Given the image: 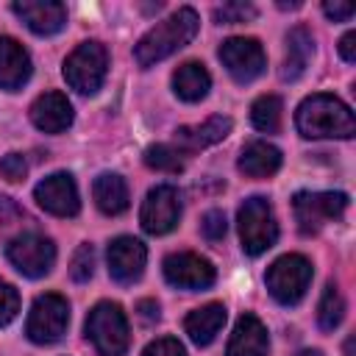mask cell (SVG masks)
I'll list each match as a JSON object with an SVG mask.
<instances>
[{
  "label": "cell",
  "mask_w": 356,
  "mask_h": 356,
  "mask_svg": "<svg viewBox=\"0 0 356 356\" xmlns=\"http://www.w3.org/2000/svg\"><path fill=\"white\" fill-rule=\"evenodd\" d=\"M200 231H203V236L211 239V242L222 239V236H225V214H222L220 209L206 211L203 220H200Z\"/></svg>",
  "instance_id": "cell-32"
},
{
  "label": "cell",
  "mask_w": 356,
  "mask_h": 356,
  "mask_svg": "<svg viewBox=\"0 0 356 356\" xmlns=\"http://www.w3.org/2000/svg\"><path fill=\"white\" fill-rule=\"evenodd\" d=\"M28 78H31V56H28V50L11 36H0V86L14 92Z\"/></svg>",
  "instance_id": "cell-19"
},
{
  "label": "cell",
  "mask_w": 356,
  "mask_h": 356,
  "mask_svg": "<svg viewBox=\"0 0 356 356\" xmlns=\"http://www.w3.org/2000/svg\"><path fill=\"white\" fill-rule=\"evenodd\" d=\"M31 120L44 134H61L72 125V103L61 92H44L33 100Z\"/></svg>",
  "instance_id": "cell-16"
},
{
  "label": "cell",
  "mask_w": 356,
  "mask_h": 356,
  "mask_svg": "<svg viewBox=\"0 0 356 356\" xmlns=\"http://www.w3.org/2000/svg\"><path fill=\"white\" fill-rule=\"evenodd\" d=\"M147 261V250L134 236H117L108 245V275L117 284H134L142 278Z\"/></svg>",
  "instance_id": "cell-14"
},
{
  "label": "cell",
  "mask_w": 356,
  "mask_h": 356,
  "mask_svg": "<svg viewBox=\"0 0 356 356\" xmlns=\"http://www.w3.org/2000/svg\"><path fill=\"white\" fill-rule=\"evenodd\" d=\"M67 323H70V303L61 295L47 292L33 300L28 323H25V334L36 345H53L64 337Z\"/></svg>",
  "instance_id": "cell-7"
},
{
  "label": "cell",
  "mask_w": 356,
  "mask_h": 356,
  "mask_svg": "<svg viewBox=\"0 0 356 356\" xmlns=\"http://www.w3.org/2000/svg\"><path fill=\"white\" fill-rule=\"evenodd\" d=\"M295 125L309 139H348L356 131L353 111L334 95H312L298 106Z\"/></svg>",
  "instance_id": "cell-2"
},
{
  "label": "cell",
  "mask_w": 356,
  "mask_h": 356,
  "mask_svg": "<svg viewBox=\"0 0 356 356\" xmlns=\"http://www.w3.org/2000/svg\"><path fill=\"white\" fill-rule=\"evenodd\" d=\"M8 261L28 278H42L53 270L56 261V245L42 234H19L6 245Z\"/></svg>",
  "instance_id": "cell-9"
},
{
  "label": "cell",
  "mask_w": 356,
  "mask_h": 356,
  "mask_svg": "<svg viewBox=\"0 0 356 356\" xmlns=\"http://www.w3.org/2000/svg\"><path fill=\"white\" fill-rule=\"evenodd\" d=\"M222 323H225V306L222 303H206L184 320V328L195 345H209L220 334Z\"/></svg>",
  "instance_id": "cell-22"
},
{
  "label": "cell",
  "mask_w": 356,
  "mask_h": 356,
  "mask_svg": "<svg viewBox=\"0 0 356 356\" xmlns=\"http://www.w3.org/2000/svg\"><path fill=\"white\" fill-rule=\"evenodd\" d=\"M267 348H270V339L261 320L256 314H242L234 325L225 356H267Z\"/></svg>",
  "instance_id": "cell-18"
},
{
  "label": "cell",
  "mask_w": 356,
  "mask_h": 356,
  "mask_svg": "<svg viewBox=\"0 0 356 356\" xmlns=\"http://www.w3.org/2000/svg\"><path fill=\"white\" fill-rule=\"evenodd\" d=\"M25 172H28V161H25L22 153H8V156L0 159V175H3L6 181L17 184V181L25 178Z\"/></svg>",
  "instance_id": "cell-31"
},
{
  "label": "cell",
  "mask_w": 356,
  "mask_h": 356,
  "mask_svg": "<svg viewBox=\"0 0 356 356\" xmlns=\"http://www.w3.org/2000/svg\"><path fill=\"white\" fill-rule=\"evenodd\" d=\"M92 273H95V248H92L89 242H83V245H78V250L72 253L70 278L78 281V284H83V281L92 278Z\"/></svg>",
  "instance_id": "cell-28"
},
{
  "label": "cell",
  "mask_w": 356,
  "mask_h": 356,
  "mask_svg": "<svg viewBox=\"0 0 356 356\" xmlns=\"http://www.w3.org/2000/svg\"><path fill=\"white\" fill-rule=\"evenodd\" d=\"M145 164L159 172H181L184 170V153L172 145H150L145 150Z\"/></svg>",
  "instance_id": "cell-27"
},
{
  "label": "cell",
  "mask_w": 356,
  "mask_h": 356,
  "mask_svg": "<svg viewBox=\"0 0 356 356\" xmlns=\"http://www.w3.org/2000/svg\"><path fill=\"white\" fill-rule=\"evenodd\" d=\"M19 312V295L11 284L0 278V325H8Z\"/></svg>",
  "instance_id": "cell-30"
},
{
  "label": "cell",
  "mask_w": 356,
  "mask_h": 356,
  "mask_svg": "<svg viewBox=\"0 0 356 356\" xmlns=\"http://www.w3.org/2000/svg\"><path fill=\"white\" fill-rule=\"evenodd\" d=\"M281 111L284 108L275 95H261L250 106V122L264 134H275L281 128Z\"/></svg>",
  "instance_id": "cell-25"
},
{
  "label": "cell",
  "mask_w": 356,
  "mask_h": 356,
  "mask_svg": "<svg viewBox=\"0 0 356 356\" xmlns=\"http://www.w3.org/2000/svg\"><path fill=\"white\" fill-rule=\"evenodd\" d=\"M295 356H323L320 350H300V353H295Z\"/></svg>",
  "instance_id": "cell-37"
},
{
  "label": "cell",
  "mask_w": 356,
  "mask_h": 356,
  "mask_svg": "<svg viewBox=\"0 0 356 356\" xmlns=\"http://www.w3.org/2000/svg\"><path fill=\"white\" fill-rule=\"evenodd\" d=\"M342 314H345V300H342L337 284H328L320 298V306H317V323L323 331H334L342 323Z\"/></svg>",
  "instance_id": "cell-26"
},
{
  "label": "cell",
  "mask_w": 356,
  "mask_h": 356,
  "mask_svg": "<svg viewBox=\"0 0 356 356\" xmlns=\"http://www.w3.org/2000/svg\"><path fill=\"white\" fill-rule=\"evenodd\" d=\"M136 312H139V317L147 320V323L159 320V303H156V300H139V303H136Z\"/></svg>",
  "instance_id": "cell-36"
},
{
  "label": "cell",
  "mask_w": 356,
  "mask_h": 356,
  "mask_svg": "<svg viewBox=\"0 0 356 356\" xmlns=\"http://www.w3.org/2000/svg\"><path fill=\"white\" fill-rule=\"evenodd\" d=\"M339 56H342L348 64L356 61V33H353V31H348V33L339 39Z\"/></svg>",
  "instance_id": "cell-35"
},
{
  "label": "cell",
  "mask_w": 356,
  "mask_h": 356,
  "mask_svg": "<svg viewBox=\"0 0 356 356\" xmlns=\"http://www.w3.org/2000/svg\"><path fill=\"white\" fill-rule=\"evenodd\" d=\"M209 86H211V78H209L206 67L197 64V61H186V64H181V67L172 72V89H175V95H178L181 100H186V103L203 100V97L209 95Z\"/></svg>",
  "instance_id": "cell-24"
},
{
  "label": "cell",
  "mask_w": 356,
  "mask_h": 356,
  "mask_svg": "<svg viewBox=\"0 0 356 356\" xmlns=\"http://www.w3.org/2000/svg\"><path fill=\"white\" fill-rule=\"evenodd\" d=\"M108 56L100 42H81L64 61L67 83L81 95H95L106 78Z\"/></svg>",
  "instance_id": "cell-6"
},
{
  "label": "cell",
  "mask_w": 356,
  "mask_h": 356,
  "mask_svg": "<svg viewBox=\"0 0 356 356\" xmlns=\"http://www.w3.org/2000/svg\"><path fill=\"white\" fill-rule=\"evenodd\" d=\"M178 217H181V195H178L175 186L161 184V186L147 192V197L142 203V211H139L142 228L147 234H156V236L170 234L178 225Z\"/></svg>",
  "instance_id": "cell-11"
},
{
  "label": "cell",
  "mask_w": 356,
  "mask_h": 356,
  "mask_svg": "<svg viewBox=\"0 0 356 356\" xmlns=\"http://www.w3.org/2000/svg\"><path fill=\"white\" fill-rule=\"evenodd\" d=\"M197 25H200V19H197L195 8H189V6L178 8L175 14H170L159 25H153L139 39V44L134 47L136 64L139 67H153V64L164 61L167 56H172L175 50H181L197 33Z\"/></svg>",
  "instance_id": "cell-1"
},
{
  "label": "cell",
  "mask_w": 356,
  "mask_h": 356,
  "mask_svg": "<svg viewBox=\"0 0 356 356\" xmlns=\"http://www.w3.org/2000/svg\"><path fill=\"white\" fill-rule=\"evenodd\" d=\"M323 11H325V17H331L334 22H345V19L353 17L356 8H353V3H325Z\"/></svg>",
  "instance_id": "cell-34"
},
{
  "label": "cell",
  "mask_w": 356,
  "mask_h": 356,
  "mask_svg": "<svg viewBox=\"0 0 356 356\" xmlns=\"http://www.w3.org/2000/svg\"><path fill=\"white\" fill-rule=\"evenodd\" d=\"M267 281V289L270 295L284 303V306H295L306 289H309V281H312V261L300 253H286L281 259H275L264 275Z\"/></svg>",
  "instance_id": "cell-4"
},
{
  "label": "cell",
  "mask_w": 356,
  "mask_h": 356,
  "mask_svg": "<svg viewBox=\"0 0 356 356\" xmlns=\"http://www.w3.org/2000/svg\"><path fill=\"white\" fill-rule=\"evenodd\" d=\"M312 53H314V39H312V31L303 28V25H295L289 33H286V50H284V64H281V78L284 81H298L309 61H312Z\"/></svg>",
  "instance_id": "cell-20"
},
{
  "label": "cell",
  "mask_w": 356,
  "mask_h": 356,
  "mask_svg": "<svg viewBox=\"0 0 356 356\" xmlns=\"http://www.w3.org/2000/svg\"><path fill=\"white\" fill-rule=\"evenodd\" d=\"M33 197L44 211H50L56 217H75L81 209L78 186L70 172H53L44 181H39L33 189Z\"/></svg>",
  "instance_id": "cell-13"
},
{
  "label": "cell",
  "mask_w": 356,
  "mask_h": 356,
  "mask_svg": "<svg viewBox=\"0 0 356 356\" xmlns=\"http://www.w3.org/2000/svg\"><path fill=\"white\" fill-rule=\"evenodd\" d=\"M86 337L100 356H122L128 350V320L111 300L97 303L86 317Z\"/></svg>",
  "instance_id": "cell-3"
},
{
  "label": "cell",
  "mask_w": 356,
  "mask_h": 356,
  "mask_svg": "<svg viewBox=\"0 0 356 356\" xmlns=\"http://www.w3.org/2000/svg\"><path fill=\"white\" fill-rule=\"evenodd\" d=\"M298 228L303 234H317L325 222L342 217L348 209V195L342 192H298L292 200Z\"/></svg>",
  "instance_id": "cell-8"
},
{
  "label": "cell",
  "mask_w": 356,
  "mask_h": 356,
  "mask_svg": "<svg viewBox=\"0 0 356 356\" xmlns=\"http://www.w3.org/2000/svg\"><path fill=\"white\" fill-rule=\"evenodd\" d=\"M142 356H186V350L175 337H161V339H153L142 350Z\"/></svg>",
  "instance_id": "cell-33"
},
{
  "label": "cell",
  "mask_w": 356,
  "mask_h": 356,
  "mask_svg": "<svg viewBox=\"0 0 356 356\" xmlns=\"http://www.w3.org/2000/svg\"><path fill=\"white\" fill-rule=\"evenodd\" d=\"M92 195L103 214L114 217L128 209V186H125L122 175H117V172H100L92 184Z\"/></svg>",
  "instance_id": "cell-23"
},
{
  "label": "cell",
  "mask_w": 356,
  "mask_h": 356,
  "mask_svg": "<svg viewBox=\"0 0 356 356\" xmlns=\"http://www.w3.org/2000/svg\"><path fill=\"white\" fill-rule=\"evenodd\" d=\"M231 117H222V114H214L209 117L203 125H184L175 131V147L181 153H195V150H203L209 145H217L222 142L228 134H231Z\"/></svg>",
  "instance_id": "cell-17"
},
{
  "label": "cell",
  "mask_w": 356,
  "mask_h": 356,
  "mask_svg": "<svg viewBox=\"0 0 356 356\" xmlns=\"http://www.w3.org/2000/svg\"><path fill=\"white\" fill-rule=\"evenodd\" d=\"M164 278L178 289H206L214 284V264L197 253H170L164 259Z\"/></svg>",
  "instance_id": "cell-12"
},
{
  "label": "cell",
  "mask_w": 356,
  "mask_h": 356,
  "mask_svg": "<svg viewBox=\"0 0 356 356\" xmlns=\"http://www.w3.org/2000/svg\"><path fill=\"white\" fill-rule=\"evenodd\" d=\"M256 17V8L250 3H222L214 11V19L222 25H234V22H248Z\"/></svg>",
  "instance_id": "cell-29"
},
{
  "label": "cell",
  "mask_w": 356,
  "mask_h": 356,
  "mask_svg": "<svg viewBox=\"0 0 356 356\" xmlns=\"http://www.w3.org/2000/svg\"><path fill=\"white\" fill-rule=\"evenodd\" d=\"M220 61L225 64V70L231 72V78L236 83H250L256 81L264 67H267V58H264V50L256 39L250 36H231L220 44Z\"/></svg>",
  "instance_id": "cell-10"
},
{
  "label": "cell",
  "mask_w": 356,
  "mask_h": 356,
  "mask_svg": "<svg viewBox=\"0 0 356 356\" xmlns=\"http://www.w3.org/2000/svg\"><path fill=\"white\" fill-rule=\"evenodd\" d=\"M11 8L39 36H53L67 22V8L56 0H17Z\"/></svg>",
  "instance_id": "cell-15"
},
{
  "label": "cell",
  "mask_w": 356,
  "mask_h": 356,
  "mask_svg": "<svg viewBox=\"0 0 356 356\" xmlns=\"http://www.w3.org/2000/svg\"><path fill=\"white\" fill-rule=\"evenodd\" d=\"M239 239L245 253L259 256L278 239V222L267 197H248L239 206Z\"/></svg>",
  "instance_id": "cell-5"
},
{
  "label": "cell",
  "mask_w": 356,
  "mask_h": 356,
  "mask_svg": "<svg viewBox=\"0 0 356 356\" xmlns=\"http://www.w3.org/2000/svg\"><path fill=\"white\" fill-rule=\"evenodd\" d=\"M281 167V150L270 142H250L239 156V170L250 178H270Z\"/></svg>",
  "instance_id": "cell-21"
},
{
  "label": "cell",
  "mask_w": 356,
  "mask_h": 356,
  "mask_svg": "<svg viewBox=\"0 0 356 356\" xmlns=\"http://www.w3.org/2000/svg\"><path fill=\"white\" fill-rule=\"evenodd\" d=\"M345 353H348V356H353V339H348V342H345Z\"/></svg>",
  "instance_id": "cell-38"
}]
</instances>
